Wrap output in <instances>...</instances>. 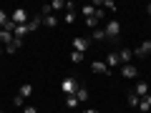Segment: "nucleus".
<instances>
[{
    "label": "nucleus",
    "mask_w": 151,
    "mask_h": 113,
    "mask_svg": "<svg viewBox=\"0 0 151 113\" xmlns=\"http://www.w3.org/2000/svg\"><path fill=\"white\" fill-rule=\"evenodd\" d=\"M25 33H28V25H15L13 35H15V38H20V40H23V35H25Z\"/></svg>",
    "instance_id": "22"
},
{
    "label": "nucleus",
    "mask_w": 151,
    "mask_h": 113,
    "mask_svg": "<svg viewBox=\"0 0 151 113\" xmlns=\"http://www.w3.org/2000/svg\"><path fill=\"white\" fill-rule=\"evenodd\" d=\"M83 60H86V53H78V50H73V53H70V63H83Z\"/></svg>",
    "instance_id": "17"
},
{
    "label": "nucleus",
    "mask_w": 151,
    "mask_h": 113,
    "mask_svg": "<svg viewBox=\"0 0 151 113\" xmlns=\"http://www.w3.org/2000/svg\"><path fill=\"white\" fill-rule=\"evenodd\" d=\"M103 33H106V40H108V43H116V38L121 35V25H119V20H111V23H106Z\"/></svg>",
    "instance_id": "1"
},
{
    "label": "nucleus",
    "mask_w": 151,
    "mask_h": 113,
    "mask_svg": "<svg viewBox=\"0 0 151 113\" xmlns=\"http://www.w3.org/2000/svg\"><path fill=\"white\" fill-rule=\"evenodd\" d=\"M13 38H15V35H13L10 30H0V43H3V48L13 43Z\"/></svg>",
    "instance_id": "12"
},
{
    "label": "nucleus",
    "mask_w": 151,
    "mask_h": 113,
    "mask_svg": "<svg viewBox=\"0 0 151 113\" xmlns=\"http://www.w3.org/2000/svg\"><path fill=\"white\" fill-rule=\"evenodd\" d=\"M20 45H23V40H20V38H13V43H10V45H5V53H15V50L20 48Z\"/></svg>",
    "instance_id": "14"
},
{
    "label": "nucleus",
    "mask_w": 151,
    "mask_h": 113,
    "mask_svg": "<svg viewBox=\"0 0 151 113\" xmlns=\"http://www.w3.org/2000/svg\"><path fill=\"white\" fill-rule=\"evenodd\" d=\"M88 45H91V40H88V38H73V48L78 50V53H86Z\"/></svg>",
    "instance_id": "5"
},
{
    "label": "nucleus",
    "mask_w": 151,
    "mask_h": 113,
    "mask_svg": "<svg viewBox=\"0 0 151 113\" xmlns=\"http://www.w3.org/2000/svg\"><path fill=\"white\" fill-rule=\"evenodd\" d=\"M121 75H124V78H136V75H139V68H136V65H121Z\"/></svg>",
    "instance_id": "7"
},
{
    "label": "nucleus",
    "mask_w": 151,
    "mask_h": 113,
    "mask_svg": "<svg viewBox=\"0 0 151 113\" xmlns=\"http://www.w3.org/2000/svg\"><path fill=\"white\" fill-rule=\"evenodd\" d=\"M0 113H5V111H0Z\"/></svg>",
    "instance_id": "34"
},
{
    "label": "nucleus",
    "mask_w": 151,
    "mask_h": 113,
    "mask_svg": "<svg viewBox=\"0 0 151 113\" xmlns=\"http://www.w3.org/2000/svg\"><path fill=\"white\" fill-rule=\"evenodd\" d=\"M83 113H101V111H96V108H86Z\"/></svg>",
    "instance_id": "31"
},
{
    "label": "nucleus",
    "mask_w": 151,
    "mask_h": 113,
    "mask_svg": "<svg viewBox=\"0 0 151 113\" xmlns=\"http://www.w3.org/2000/svg\"><path fill=\"white\" fill-rule=\"evenodd\" d=\"M76 98H78V103H86L88 101V91L86 88H78V91H76Z\"/></svg>",
    "instance_id": "19"
},
{
    "label": "nucleus",
    "mask_w": 151,
    "mask_h": 113,
    "mask_svg": "<svg viewBox=\"0 0 151 113\" xmlns=\"http://www.w3.org/2000/svg\"><path fill=\"white\" fill-rule=\"evenodd\" d=\"M18 93H20L23 98H28V96L33 93V86H30V83H23V86H20V91H18Z\"/></svg>",
    "instance_id": "20"
},
{
    "label": "nucleus",
    "mask_w": 151,
    "mask_h": 113,
    "mask_svg": "<svg viewBox=\"0 0 151 113\" xmlns=\"http://www.w3.org/2000/svg\"><path fill=\"white\" fill-rule=\"evenodd\" d=\"M50 8H53V13L65 10V3H63V0H53V3H50Z\"/></svg>",
    "instance_id": "25"
},
{
    "label": "nucleus",
    "mask_w": 151,
    "mask_h": 113,
    "mask_svg": "<svg viewBox=\"0 0 151 113\" xmlns=\"http://www.w3.org/2000/svg\"><path fill=\"white\" fill-rule=\"evenodd\" d=\"M139 103H141V98L131 91V93H129V106H131V108H139Z\"/></svg>",
    "instance_id": "21"
},
{
    "label": "nucleus",
    "mask_w": 151,
    "mask_h": 113,
    "mask_svg": "<svg viewBox=\"0 0 151 113\" xmlns=\"http://www.w3.org/2000/svg\"><path fill=\"white\" fill-rule=\"evenodd\" d=\"M81 13H83V18H96V5H83Z\"/></svg>",
    "instance_id": "15"
},
{
    "label": "nucleus",
    "mask_w": 151,
    "mask_h": 113,
    "mask_svg": "<svg viewBox=\"0 0 151 113\" xmlns=\"http://www.w3.org/2000/svg\"><path fill=\"white\" fill-rule=\"evenodd\" d=\"M25 25H28V33H30V30H38V28L43 25V18H40V13H38V15H33L30 20L25 23Z\"/></svg>",
    "instance_id": "9"
},
{
    "label": "nucleus",
    "mask_w": 151,
    "mask_h": 113,
    "mask_svg": "<svg viewBox=\"0 0 151 113\" xmlns=\"http://www.w3.org/2000/svg\"><path fill=\"white\" fill-rule=\"evenodd\" d=\"M91 40H106V33H103V28H96V30L91 33Z\"/></svg>",
    "instance_id": "18"
},
{
    "label": "nucleus",
    "mask_w": 151,
    "mask_h": 113,
    "mask_svg": "<svg viewBox=\"0 0 151 113\" xmlns=\"http://www.w3.org/2000/svg\"><path fill=\"white\" fill-rule=\"evenodd\" d=\"M149 88H151L149 83L139 81V83H136V91H134V93H136V96H139V98H144V96H149Z\"/></svg>",
    "instance_id": "11"
},
{
    "label": "nucleus",
    "mask_w": 151,
    "mask_h": 113,
    "mask_svg": "<svg viewBox=\"0 0 151 113\" xmlns=\"http://www.w3.org/2000/svg\"><path fill=\"white\" fill-rule=\"evenodd\" d=\"M63 20L68 23V25H73V23H76V10H65V15H63Z\"/></svg>",
    "instance_id": "23"
},
{
    "label": "nucleus",
    "mask_w": 151,
    "mask_h": 113,
    "mask_svg": "<svg viewBox=\"0 0 151 113\" xmlns=\"http://www.w3.org/2000/svg\"><path fill=\"white\" fill-rule=\"evenodd\" d=\"M106 65H108V68H119V65H121V60H119V53H116V50H111V53L106 55Z\"/></svg>",
    "instance_id": "10"
},
{
    "label": "nucleus",
    "mask_w": 151,
    "mask_h": 113,
    "mask_svg": "<svg viewBox=\"0 0 151 113\" xmlns=\"http://www.w3.org/2000/svg\"><path fill=\"white\" fill-rule=\"evenodd\" d=\"M10 20L15 23V25H25V23L30 20V15H28L25 8H18V10H13V13H10Z\"/></svg>",
    "instance_id": "2"
},
{
    "label": "nucleus",
    "mask_w": 151,
    "mask_h": 113,
    "mask_svg": "<svg viewBox=\"0 0 151 113\" xmlns=\"http://www.w3.org/2000/svg\"><path fill=\"white\" fill-rule=\"evenodd\" d=\"M134 55H136V58H146V55H151V40H144V43L134 50Z\"/></svg>",
    "instance_id": "4"
},
{
    "label": "nucleus",
    "mask_w": 151,
    "mask_h": 113,
    "mask_svg": "<svg viewBox=\"0 0 151 113\" xmlns=\"http://www.w3.org/2000/svg\"><path fill=\"white\" fill-rule=\"evenodd\" d=\"M3 50H5V48H3V45H0V53H3Z\"/></svg>",
    "instance_id": "33"
},
{
    "label": "nucleus",
    "mask_w": 151,
    "mask_h": 113,
    "mask_svg": "<svg viewBox=\"0 0 151 113\" xmlns=\"http://www.w3.org/2000/svg\"><path fill=\"white\" fill-rule=\"evenodd\" d=\"M86 25L91 28V30H96V25H98V18H86Z\"/></svg>",
    "instance_id": "28"
},
{
    "label": "nucleus",
    "mask_w": 151,
    "mask_h": 113,
    "mask_svg": "<svg viewBox=\"0 0 151 113\" xmlns=\"http://www.w3.org/2000/svg\"><path fill=\"white\" fill-rule=\"evenodd\" d=\"M13 103H15V106H23V103H25V98H23L20 93H15V98H13Z\"/></svg>",
    "instance_id": "29"
},
{
    "label": "nucleus",
    "mask_w": 151,
    "mask_h": 113,
    "mask_svg": "<svg viewBox=\"0 0 151 113\" xmlns=\"http://www.w3.org/2000/svg\"><path fill=\"white\" fill-rule=\"evenodd\" d=\"M23 113H35V106H25V108H23Z\"/></svg>",
    "instance_id": "30"
},
{
    "label": "nucleus",
    "mask_w": 151,
    "mask_h": 113,
    "mask_svg": "<svg viewBox=\"0 0 151 113\" xmlns=\"http://www.w3.org/2000/svg\"><path fill=\"white\" fill-rule=\"evenodd\" d=\"M139 111H141V113H151V96H144V98H141Z\"/></svg>",
    "instance_id": "13"
},
{
    "label": "nucleus",
    "mask_w": 151,
    "mask_h": 113,
    "mask_svg": "<svg viewBox=\"0 0 151 113\" xmlns=\"http://www.w3.org/2000/svg\"><path fill=\"white\" fill-rule=\"evenodd\" d=\"M43 25H45V28H58V15H48V18H43Z\"/></svg>",
    "instance_id": "16"
},
{
    "label": "nucleus",
    "mask_w": 151,
    "mask_h": 113,
    "mask_svg": "<svg viewBox=\"0 0 151 113\" xmlns=\"http://www.w3.org/2000/svg\"><path fill=\"white\" fill-rule=\"evenodd\" d=\"M91 68L96 70V73H101V75H108V73H111V68L106 65V60H93V63H91Z\"/></svg>",
    "instance_id": "6"
},
{
    "label": "nucleus",
    "mask_w": 151,
    "mask_h": 113,
    "mask_svg": "<svg viewBox=\"0 0 151 113\" xmlns=\"http://www.w3.org/2000/svg\"><path fill=\"white\" fill-rule=\"evenodd\" d=\"M8 23H10V15H8L5 10H0V30H3V28H5Z\"/></svg>",
    "instance_id": "24"
},
{
    "label": "nucleus",
    "mask_w": 151,
    "mask_h": 113,
    "mask_svg": "<svg viewBox=\"0 0 151 113\" xmlns=\"http://www.w3.org/2000/svg\"><path fill=\"white\" fill-rule=\"evenodd\" d=\"M60 91L65 93V96H76V91H78V86H76V78H63V83H60Z\"/></svg>",
    "instance_id": "3"
},
{
    "label": "nucleus",
    "mask_w": 151,
    "mask_h": 113,
    "mask_svg": "<svg viewBox=\"0 0 151 113\" xmlns=\"http://www.w3.org/2000/svg\"><path fill=\"white\" fill-rule=\"evenodd\" d=\"M131 58H134V50H131V48L119 50V60H121V65H129V63H131Z\"/></svg>",
    "instance_id": "8"
},
{
    "label": "nucleus",
    "mask_w": 151,
    "mask_h": 113,
    "mask_svg": "<svg viewBox=\"0 0 151 113\" xmlns=\"http://www.w3.org/2000/svg\"><path fill=\"white\" fill-rule=\"evenodd\" d=\"M65 106L68 108H78V98L76 96H65Z\"/></svg>",
    "instance_id": "26"
},
{
    "label": "nucleus",
    "mask_w": 151,
    "mask_h": 113,
    "mask_svg": "<svg viewBox=\"0 0 151 113\" xmlns=\"http://www.w3.org/2000/svg\"><path fill=\"white\" fill-rule=\"evenodd\" d=\"M96 5H103L106 10H116V3L113 0H103V3H96Z\"/></svg>",
    "instance_id": "27"
},
{
    "label": "nucleus",
    "mask_w": 151,
    "mask_h": 113,
    "mask_svg": "<svg viewBox=\"0 0 151 113\" xmlns=\"http://www.w3.org/2000/svg\"><path fill=\"white\" fill-rule=\"evenodd\" d=\"M146 10H149V15H151V5H146Z\"/></svg>",
    "instance_id": "32"
}]
</instances>
